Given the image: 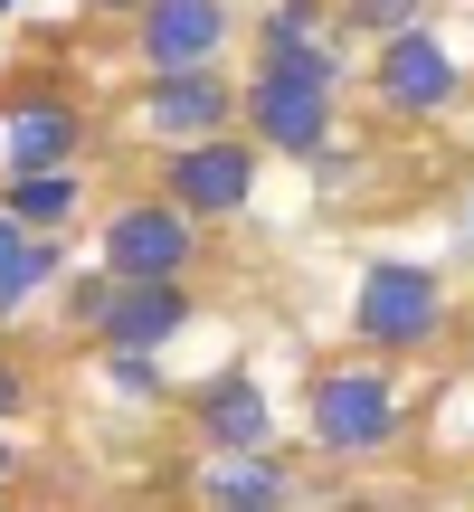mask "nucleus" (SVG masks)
Wrapping results in <instances>:
<instances>
[{
    "mask_svg": "<svg viewBox=\"0 0 474 512\" xmlns=\"http://www.w3.org/2000/svg\"><path fill=\"white\" fill-rule=\"evenodd\" d=\"M95 10H143V0H95Z\"/></svg>",
    "mask_w": 474,
    "mask_h": 512,
    "instance_id": "18",
    "label": "nucleus"
},
{
    "mask_svg": "<svg viewBox=\"0 0 474 512\" xmlns=\"http://www.w3.org/2000/svg\"><path fill=\"white\" fill-rule=\"evenodd\" d=\"M190 209L181 200H133L105 219V275H181L190 266Z\"/></svg>",
    "mask_w": 474,
    "mask_h": 512,
    "instance_id": "7",
    "label": "nucleus"
},
{
    "mask_svg": "<svg viewBox=\"0 0 474 512\" xmlns=\"http://www.w3.org/2000/svg\"><path fill=\"white\" fill-rule=\"evenodd\" d=\"M76 209V181H67V162L57 171H10V219H29V228H57Z\"/></svg>",
    "mask_w": 474,
    "mask_h": 512,
    "instance_id": "15",
    "label": "nucleus"
},
{
    "mask_svg": "<svg viewBox=\"0 0 474 512\" xmlns=\"http://www.w3.org/2000/svg\"><path fill=\"white\" fill-rule=\"evenodd\" d=\"M200 503H219V512H266V503H285V475L266 465V446H228L219 465L200 475Z\"/></svg>",
    "mask_w": 474,
    "mask_h": 512,
    "instance_id": "13",
    "label": "nucleus"
},
{
    "mask_svg": "<svg viewBox=\"0 0 474 512\" xmlns=\"http://www.w3.org/2000/svg\"><path fill=\"white\" fill-rule=\"evenodd\" d=\"M408 19H418V0H342V29H370V38L408 29Z\"/></svg>",
    "mask_w": 474,
    "mask_h": 512,
    "instance_id": "16",
    "label": "nucleus"
},
{
    "mask_svg": "<svg viewBox=\"0 0 474 512\" xmlns=\"http://www.w3.org/2000/svg\"><path fill=\"white\" fill-rule=\"evenodd\" d=\"M228 86L209 67H171V76H152V95H143V124L162 133V143H200V133H219L228 124Z\"/></svg>",
    "mask_w": 474,
    "mask_h": 512,
    "instance_id": "9",
    "label": "nucleus"
},
{
    "mask_svg": "<svg viewBox=\"0 0 474 512\" xmlns=\"http://www.w3.org/2000/svg\"><path fill=\"white\" fill-rule=\"evenodd\" d=\"M0 10H10V0H0Z\"/></svg>",
    "mask_w": 474,
    "mask_h": 512,
    "instance_id": "20",
    "label": "nucleus"
},
{
    "mask_svg": "<svg viewBox=\"0 0 474 512\" xmlns=\"http://www.w3.org/2000/svg\"><path fill=\"white\" fill-rule=\"evenodd\" d=\"M76 114L57 105V95H29V105H10V124H0V152H10V171H57L76 152Z\"/></svg>",
    "mask_w": 474,
    "mask_h": 512,
    "instance_id": "11",
    "label": "nucleus"
},
{
    "mask_svg": "<svg viewBox=\"0 0 474 512\" xmlns=\"http://www.w3.org/2000/svg\"><path fill=\"white\" fill-rule=\"evenodd\" d=\"M19 399H29V389H19V370H10V361H0V418H10V408H19Z\"/></svg>",
    "mask_w": 474,
    "mask_h": 512,
    "instance_id": "17",
    "label": "nucleus"
},
{
    "mask_svg": "<svg viewBox=\"0 0 474 512\" xmlns=\"http://www.w3.org/2000/svg\"><path fill=\"white\" fill-rule=\"evenodd\" d=\"M446 323V285L427 266H370L361 275V304H351V332L370 351H427Z\"/></svg>",
    "mask_w": 474,
    "mask_h": 512,
    "instance_id": "1",
    "label": "nucleus"
},
{
    "mask_svg": "<svg viewBox=\"0 0 474 512\" xmlns=\"http://www.w3.org/2000/svg\"><path fill=\"white\" fill-rule=\"evenodd\" d=\"M332 76H304V67H256V86H247V124H256V143L266 152H323L332 143Z\"/></svg>",
    "mask_w": 474,
    "mask_h": 512,
    "instance_id": "3",
    "label": "nucleus"
},
{
    "mask_svg": "<svg viewBox=\"0 0 474 512\" xmlns=\"http://www.w3.org/2000/svg\"><path fill=\"white\" fill-rule=\"evenodd\" d=\"M171 200L190 209V219H228V209L256 200V143H237V133H200V143H171Z\"/></svg>",
    "mask_w": 474,
    "mask_h": 512,
    "instance_id": "6",
    "label": "nucleus"
},
{
    "mask_svg": "<svg viewBox=\"0 0 474 512\" xmlns=\"http://www.w3.org/2000/svg\"><path fill=\"white\" fill-rule=\"evenodd\" d=\"M133 48H143L152 76H171V67H209V57L228 48V0H143V29H133Z\"/></svg>",
    "mask_w": 474,
    "mask_h": 512,
    "instance_id": "8",
    "label": "nucleus"
},
{
    "mask_svg": "<svg viewBox=\"0 0 474 512\" xmlns=\"http://www.w3.org/2000/svg\"><path fill=\"white\" fill-rule=\"evenodd\" d=\"M48 275H57L48 228H29V219H10V209H0V313H19Z\"/></svg>",
    "mask_w": 474,
    "mask_h": 512,
    "instance_id": "14",
    "label": "nucleus"
},
{
    "mask_svg": "<svg viewBox=\"0 0 474 512\" xmlns=\"http://www.w3.org/2000/svg\"><path fill=\"white\" fill-rule=\"evenodd\" d=\"M256 67H304V76H332L342 86V38L313 0H275L266 29H256Z\"/></svg>",
    "mask_w": 474,
    "mask_h": 512,
    "instance_id": "10",
    "label": "nucleus"
},
{
    "mask_svg": "<svg viewBox=\"0 0 474 512\" xmlns=\"http://www.w3.org/2000/svg\"><path fill=\"white\" fill-rule=\"evenodd\" d=\"M76 304H86V323L105 332L114 351H152V342H171V332L190 323L181 275H95Z\"/></svg>",
    "mask_w": 474,
    "mask_h": 512,
    "instance_id": "2",
    "label": "nucleus"
},
{
    "mask_svg": "<svg viewBox=\"0 0 474 512\" xmlns=\"http://www.w3.org/2000/svg\"><path fill=\"white\" fill-rule=\"evenodd\" d=\"M399 437V389L380 370H332L313 389V446L323 456H370V446Z\"/></svg>",
    "mask_w": 474,
    "mask_h": 512,
    "instance_id": "4",
    "label": "nucleus"
},
{
    "mask_svg": "<svg viewBox=\"0 0 474 512\" xmlns=\"http://www.w3.org/2000/svg\"><path fill=\"white\" fill-rule=\"evenodd\" d=\"M370 86H380L389 114H446V105H456V48H446L437 29H418V19H408V29L380 38Z\"/></svg>",
    "mask_w": 474,
    "mask_h": 512,
    "instance_id": "5",
    "label": "nucleus"
},
{
    "mask_svg": "<svg viewBox=\"0 0 474 512\" xmlns=\"http://www.w3.org/2000/svg\"><path fill=\"white\" fill-rule=\"evenodd\" d=\"M200 437L219 446V456H228V446H266V437H275L266 389H256V380H209V389H200Z\"/></svg>",
    "mask_w": 474,
    "mask_h": 512,
    "instance_id": "12",
    "label": "nucleus"
},
{
    "mask_svg": "<svg viewBox=\"0 0 474 512\" xmlns=\"http://www.w3.org/2000/svg\"><path fill=\"white\" fill-rule=\"evenodd\" d=\"M0 484H10V446H0Z\"/></svg>",
    "mask_w": 474,
    "mask_h": 512,
    "instance_id": "19",
    "label": "nucleus"
}]
</instances>
